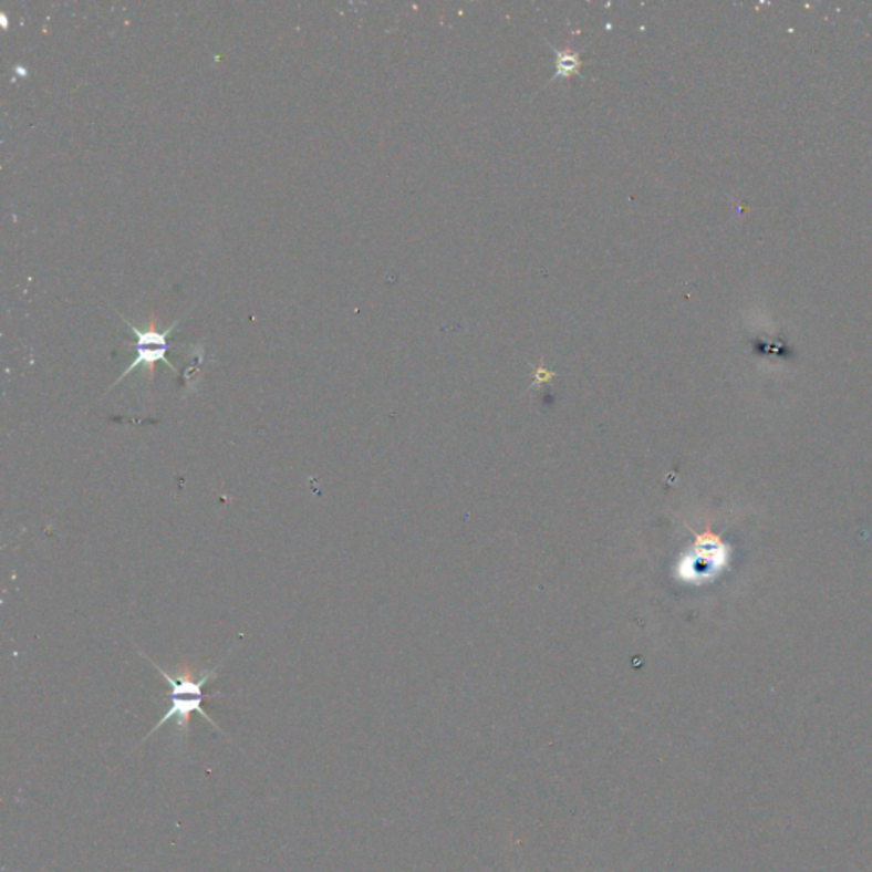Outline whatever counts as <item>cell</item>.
Listing matches in <instances>:
<instances>
[{
	"label": "cell",
	"instance_id": "1",
	"mask_svg": "<svg viewBox=\"0 0 872 872\" xmlns=\"http://www.w3.org/2000/svg\"><path fill=\"white\" fill-rule=\"evenodd\" d=\"M147 662H150V665L159 672L160 677L169 684L170 687V707L163 717H160V722L157 723L154 728L150 729L147 736H145L144 741H147L157 729L163 728L166 723H169L170 719H176V729L179 733H188L189 729V717H191L193 713L200 714L201 717H205L208 723H210L214 728H218L217 723H214L210 716L204 710V700L208 699V697H220V694L207 695L204 692L205 685L208 682L214 681L217 677L218 666H215L214 669L210 672L204 673V677L195 678L191 677V673L185 672L178 677H173L170 673H167L166 669L160 668L156 662H152L150 658H147L144 653H141Z\"/></svg>",
	"mask_w": 872,
	"mask_h": 872
},
{
	"label": "cell",
	"instance_id": "2",
	"mask_svg": "<svg viewBox=\"0 0 872 872\" xmlns=\"http://www.w3.org/2000/svg\"><path fill=\"white\" fill-rule=\"evenodd\" d=\"M128 325H129V331H132V333L135 334V338H137V341H135V343L132 344V347H135V350H137V356H135V360L134 362H132V365H129L128 368H126L125 372H123V374L120 375L118 381H116L115 384L112 385V388L115 387V385H118L120 382L123 381V378L128 377V375L132 374L134 370H137L138 366H144V368L147 370V372H150V377L152 375H154V370H156L157 362L166 363V365L169 366L170 370H174V372H176V368H174L173 363L167 362L166 353L167 350H169L170 333H173L174 328L178 325V321L174 322V324L170 325V328H167L166 331H163V333H159V331L156 330L141 331L137 330L135 325L129 324V322Z\"/></svg>",
	"mask_w": 872,
	"mask_h": 872
},
{
	"label": "cell",
	"instance_id": "3",
	"mask_svg": "<svg viewBox=\"0 0 872 872\" xmlns=\"http://www.w3.org/2000/svg\"><path fill=\"white\" fill-rule=\"evenodd\" d=\"M556 79H570L573 75L580 74L583 60L580 59V53L571 49L556 50Z\"/></svg>",
	"mask_w": 872,
	"mask_h": 872
}]
</instances>
